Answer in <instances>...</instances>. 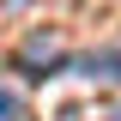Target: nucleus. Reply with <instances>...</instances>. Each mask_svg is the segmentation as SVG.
<instances>
[{
	"label": "nucleus",
	"mask_w": 121,
	"mask_h": 121,
	"mask_svg": "<svg viewBox=\"0 0 121 121\" xmlns=\"http://www.w3.org/2000/svg\"><path fill=\"white\" fill-rule=\"evenodd\" d=\"M12 67H18L24 79H48V73H60V67H67V43H60V30H30L24 43H18Z\"/></svg>",
	"instance_id": "1"
},
{
	"label": "nucleus",
	"mask_w": 121,
	"mask_h": 121,
	"mask_svg": "<svg viewBox=\"0 0 121 121\" xmlns=\"http://www.w3.org/2000/svg\"><path fill=\"white\" fill-rule=\"evenodd\" d=\"M79 73H85V79H103V85H121V48H97V55H85Z\"/></svg>",
	"instance_id": "2"
},
{
	"label": "nucleus",
	"mask_w": 121,
	"mask_h": 121,
	"mask_svg": "<svg viewBox=\"0 0 121 121\" xmlns=\"http://www.w3.org/2000/svg\"><path fill=\"white\" fill-rule=\"evenodd\" d=\"M109 121H121V109H115V115H109Z\"/></svg>",
	"instance_id": "4"
},
{
	"label": "nucleus",
	"mask_w": 121,
	"mask_h": 121,
	"mask_svg": "<svg viewBox=\"0 0 121 121\" xmlns=\"http://www.w3.org/2000/svg\"><path fill=\"white\" fill-rule=\"evenodd\" d=\"M0 121H18V97L12 91H0Z\"/></svg>",
	"instance_id": "3"
}]
</instances>
